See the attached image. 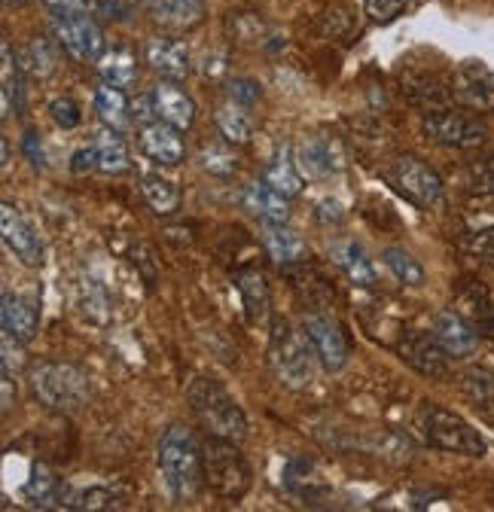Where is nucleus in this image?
Masks as SVG:
<instances>
[{
    "label": "nucleus",
    "instance_id": "f257e3e1",
    "mask_svg": "<svg viewBox=\"0 0 494 512\" xmlns=\"http://www.w3.org/2000/svg\"><path fill=\"white\" fill-rule=\"evenodd\" d=\"M159 473L177 500L196 497L199 485L205 482L202 448L196 445V436L183 424H171L165 436L159 439Z\"/></svg>",
    "mask_w": 494,
    "mask_h": 512
},
{
    "label": "nucleus",
    "instance_id": "f03ea898",
    "mask_svg": "<svg viewBox=\"0 0 494 512\" xmlns=\"http://www.w3.org/2000/svg\"><path fill=\"white\" fill-rule=\"evenodd\" d=\"M418 427H421L427 445L440 448V452L464 455V458H485L488 455V445H485L482 433L446 406L424 403L418 412Z\"/></svg>",
    "mask_w": 494,
    "mask_h": 512
},
{
    "label": "nucleus",
    "instance_id": "7ed1b4c3",
    "mask_svg": "<svg viewBox=\"0 0 494 512\" xmlns=\"http://www.w3.org/2000/svg\"><path fill=\"white\" fill-rule=\"evenodd\" d=\"M190 409L196 421L208 430V436H220L229 442H244L247 436V418L241 406L211 378H196L193 388L187 391Z\"/></svg>",
    "mask_w": 494,
    "mask_h": 512
},
{
    "label": "nucleus",
    "instance_id": "20e7f679",
    "mask_svg": "<svg viewBox=\"0 0 494 512\" xmlns=\"http://www.w3.org/2000/svg\"><path fill=\"white\" fill-rule=\"evenodd\" d=\"M34 397L55 412H80L89 403V378L74 363H37L31 369Z\"/></svg>",
    "mask_w": 494,
    "mask_h": 512
},
{
    "label": "nucleus",
    "instance_id": "39448f33",
    "mask_svg": "<svg viewBox=\"0 0 494 512\" xmlns=\"http://www.w3.org/2000/svg\"><path fill=\"white\" fill-rule=\"evenodd\" d=\"M202 476L205 485L223 497V500H238L251 488V464L235 448V442L211 436L202 448Z\"/></svg>",
    "mask_w": 494,
    "mask_h": 512
},
{
    "label": "nucleus",
    "instance_id": "423d86ee",
    "mask_svg": "<svg viewBox=\"0 0 494 512\" xmlns=\"http://www.w3.org/2000/svg\"><path fill=\"white\" fill-rule=\"evenodd\" d=\"M315 348L308 342L305 330L296 333L290 324H278L272 333V348H269V363L275 375L287 384V388L299 391L315 378Z\"/></svg>",
    "mask_w": 494,
    "mask_h": 512
},
{
    "label": "nucleus",
    "instance_id": "0eeeda50",
    "mask_svg": "<svg viewBox=\"0 0 494 512\" xmlns=\"http://www.w3.org/2000/svg\"><path fill=\"white\" fill-rule=\"evenodd\" d=\"M421 132L430 144L446 147V150H479L488 141L485 122L458 113V110H427L421 116Z\"/></svg>",
    "mask_w": 494,
    "mask_h": 512
},
{
    "label": "nucleus",
    "instance_id": "6e6552de",
    "mask_svg": "<svg viewBox=\"0 0 494 512\" xmlns=\"http://www.w3.org/2000/svg\"><path fill=\"white\" fill-rule=\"evenodd\" d=\"M385 174L397 186V192H403V196L409 202H415L418 208H437L443 202L446 186H443L440 174L430 165H424L421 159H415V156L394 159Z\"/></svg>",
    "mask_w": 494,
    "mask_h": 512
},
{
    "label": "nucleus",
    "instance_id": "1a4fd4ad",
    "mask_svg": "<svg viewBox=\"0 0 494 512\" xmlns=\"http://www.w3.org/2000/svg\"><path fill=\"white\" fill-rule=\"evenodd\" d=\"M52 28H55L58 43L65 46L71 58L98 61L104 55V34L86 10H58Z\"/></svg>",
    "mask_w": 494,
    "mask_h": 512
},
{
    "label": "nucleus",
    "instance_id": "9d476101",
    "mask_svg": "<svg viewBox=\"0 0 494 512\" xmlns=\"http://www.w3.org/2000/svg\"><path fill=\"white\" fill-rule=\"evenodd\" d=\"M302 330H305L308 342H312L318 360L324 363V369L339 372L348 363V339H345L336 317H330L324 311H315V314H308L302 320Z\"/></svg>",
    "mask_w": 494,
    "mask_h": 512
},
{
    "label": "nucleus",
    "instance_id": "9b49d317",
    "mask_svg": "<svg viewBox=\"0 0 494 512\" xmlns=\"http://www.w3.org/2000/svg\"><path fill=\"white\" fill-rule=\"evenodd\" d=\"M452 98L455 104L479 113L494 110V71H488L479 61H464L452 74Z\"/></svg>",
    "mask_w": 494,
    "mask_h": 512
},
{
    "label": "nucleus",
    "instance_id": "f8f14e48",
    "mask_svg": "<svg viewBox=\"0 0 494 512\" xmlns=\"http://www.w3.org/2000/svg\"><path fill=\"white\" fill-rule=\"evenodd\" d=\"M397 354L403 363H409L415 372L427 378H446L449 375V351L437 342V336H424V333H406L397 345Z\"/></svg>",
    "mask_w": 494,
    "mask_h": 512
},
{
    "label": "nucleus",
    "instance_id": "ddd939ff",
    "mask_svg": "<svg viewBox=\"0 0 494 512\" xmlns=\"http://www.w3.org/2000/svg\"><path fill=\"white\" fill-rule=\"evenodd\" d=\"M0 229H4V244L10 247V253L22 266H40L43 263V244L34 232V226L19 214L16 205L4 202L0 208Z\"/></svg>",
    "mask_w": 494,
    "mask_h": 512
},
{
    "label": "nucleus",
    "instance_id": "4468645a",
    "mask_svg": "<svg viewBox=\"0 0 494 512\" xmlns=\"http://www.w3.org/2000/svg\"><path fill=\"white\" fill-rule=\"evenodd\" d=\"M296 165L305 177H333L345 168V153L330 138H308L296 150Z\"/></svg>",
    "mask_w": 494,
    "mask_h": 512
},
{
    "label": "nucleus",
    "instance_id": "2eb2a0df",
    "mask_svg": "<svg viewBox=\"0 0 494 512\" xmlns=\"http://www.w3.org/2000/svg\"><path fill=\"white\" fill-rule=\"evenodd\" d=\"M141 150L159 162V165H180L183 156H187V147H183L180 128L168 125V122H147L141 128Z\"/></svg>",
    "mask_w": 494,
    "mask_h": 512
},
{
    "label": "nucleus",
    "instance_id": "dca6fc26",
    "mask_svg": "<svg viewBox=\"0 0 494 512\" xmlns=\"http://www.w3.org/2000/svg\"><path fill=\"white\" fill-rule=\"evenodd\" d=\"M434 336L452 357H470L479 345V333L458 311H440L434 317Z\"/></svg>",
    "mask_w": 494,
    "mask_h": 512
},
{
    "label": "nucleus",
    "instance_id": "f3484780",
    "mask_svg": "<svg viewBox=\"0 0 494 512\" xmlns=\"http://www.w3.org/2000/svg\"><path fill=\"white\" fill-rule=\"evenodd\" d=\"M147 64L165 80H187L190 77V52L174 37H153L144 49Z\"/></svg>",
    "mask_w": 494,
    "mask_h": 512
},
{
    "label": "nucleus",
    "instance_id": "a211bd4d",
    "mask_svg": "<svg viewBox=\"0 0 494 512\" xmlns=\"http://www.w3.org/2000/svg\"><path fill=\"white\" fill-rule=\"evenodd\" d=\"M241 205L244 211H251L263 223H287L290 220V205L287 196H281L278 189H272L266 180H254L241 189Z\"/></svg>",
    "mask_w": 494,
    "mask_h": 512
},
{
    "label": "nucleus",
    "instance_id": "6ab92c4d",
    "mask_svg": "<svg viewBox=\"0 0 494 512\" xmlns=\"http://www.w3.org/2000/svg\"><path fill=\"white\" fill-rule=\"evenodd\" d=\"M330 256H333L336 269H339L351 284H357V287H376V284H379V275H376L373 260H369L366 250H363L357 241H348V238L336 241V244L330 247Z\"/></svg>",
    "mask_w": 494,
    "mask_h": 512
},
{
    "label": "nucleus",
    "instance_id": "aec40b11",
    "mask_svg": "<svg viewBox=\"0 0 494 512\" xmlns=\"http://www.w3.org/2000/svg\"><path fill=\"white\" fill-rule=\"evenodd\" d=\"M0 324H4V333L19 339V342H31L37 327H40V308L34 299L28 296H13L4 293V308H0Z\"/></svg>",
    "mask_w": 494,
    "mask_h": 512
},
{
    "label": "nucleus",
    "instance_id": "412c9836",
    "mask_svg": "<svg viewBox=\"0 0 494 512\" xmlns=\"http://www.w3.org/2000/svg\"><path fill=\"white\" fill-rule=\"evenodd\" d=\"M153 113L162 122L180 128V132H187V128L196 122V104H193V98L183 92V89L171 86V83H159L153 89Z\"/></svg>",
    "mask_w": 494,
    "mask_h": 512
},
{
    "label": "nucleus",
    "instance_id": "4be33fe9",
    "mask_svg": "<svg viewBox=\"0 0 494 512\" xmlns=\"http://www.w3.org/2000/svg\"><path fill=\"white\" fill-rule=\"evenodd\" d=\"M458 302L464 308V317L476 327V333L494 345V299L488 296V290L479 281H461Z\"/></svg>",
    "mask_w": 494,
    "mask_h": 512
},
{
    "label": "nucleus",
    "instance_id": "5701e85b",
    "mask_svg": "<svg viewBox=\"0 0 494 512\" xmlns=\"http://www.w3.org/2000/svg\"><path fill=\"white\" fill-rule=\"evenodd\" d=\"M403 92L424 110H443L455 101L452 83L437 74H403Z\"/></svg>",
    "mask_w": 494,
    "mask_h": 512
},
{
    "label": "nucleus",
    "instance_id": "b1692460",
    "mask_svg": "<svg viewBox=\"0 0 494 512\" xmlns=\"http://www.w3.org/2000/svg\"><path fill=\"white\" fill-rule=\"evenodd\" d=\"M263 244H266V250H269L272 260H275V263H281V266L302 263L305 256H308L305 241H302L293 229H287L284 223H266Z\"/></svg>",
    "mask_w": 494,
    "mask_h": 512
},
{
    "label": "nucleus",
    "instance_id": "393cba45",
    "mask_svg": "<svg viewBox=\"0 0 494 512\" xmlns=\"http://www.w3.org/2000/svg\"><path fill=\"white\" fill-rule=\"evenodd\" d=\"M263 180H266L272 189H278L281 196H287V199H296L299 192H302V171H299V165H296V159L290 156L287 147H281V150L266 162Z\"/></svg>",
    "mask_w": 494,
    "mask_h": 512
},
{
    "label": "nucleus",
    "instance_id": "a878e982",
    "mask_svg": "<svg viewBox=\"0 0 494 512\" xmlns=\"http://www.w3.org/2000/svg\"><path fill=\"white\" fill-rule=\"evenodd\" d=\"M92 147L98 153V171L104 174H122L129 171L132 159H129V150H126V141L119 138L116 128H98L92 135Z\"/></svg>",
    "mask_w": 494,
    "mask_h": 512
},
{
    "label": "nucleus",
    "instance_id": "bb28decb",
    "mask_svg": "<svg viewBox=\"0 0 494 512\" xmlns=\"http://www.w3.org/2000/svg\"><path fill=\"white\" fill-rule=\"evenodd\" d=\"M461 391L494 424V372L482 369V366L461 372Z\"/></svg>",
    "mask_w": 494,
    "mask_h": 512
},
{
    "label": "nucleus",
    "instance_id": "cd10ccee",
    "mask_svg": "<svg viewBox=\"0 0 494 512\" xmlns=\"http://www.w3.org/2000/svg\"><path fill=\"white\" fill-rule=\"evenodd\" d=\"M95 110L101 116L104 125L116 128V132H122L129 122H132V107H129V95L122 92L119 86H110L104 83L98 92H95Z\"/></svg>",
    "mask_w": 494,
    "mask_h": 512
},
{
    "label": "nucleus",
    "instance_id": "c85d7f7f",
    "mask_svg": "<svg viewBox=\"0 0 494 512\" xmlns=\"http://www.w3.org/2000/svg\"><path fill=\"white\" fill-rule=\"evenodd\" d=\"M238 293H241V302H244V308H247V314H251L254 324H266L269 308H272L266 278L260 272H241L238 275Z\"/></svg>",
    "mask_w": 494,
    "mask_h": 512
},
{
    "label": "nucleus",
    "instance_id": "c756f323",
    "mask_svg": "<svg viewBox=\"0 0 494 512\" xmlns=\"http://www.w3.org/2000/svg\"><path fill=\"white\" fill-rule=\"evenodd\" d=\"M98 74L104 77V83L126 89L138 80V61L129 49H110L98 58Z\"/></svg>",
    "mask_w": 494,
    "mask_h": 512
},
{
    "label": "nucleus",
    "instance_id": "7c9ffc66",
    "mask_svg": "<svg viewBox=\"0 0 494 512\" xmlns=\"http://www.w3.org/2000/svg\"><path fill=\"white\" fill-rule=\"evenodd\" d=\"M141 196L162 217H171L180 208V189L168 177H162V174H147L141 180Z\"/></svg>",
    "mask_w": 494,
    "mask_h": 512
},
{
    "label": "nucleus",
    "instance_id": "2f4dec72",
    "mask_svg": "<svg viewBox=\"0 0 494 512\" xmlns=\"http://www.w3.org/2000/svg\"><path fill=\"white\" fill-rule=\"evenodd\" d=\"M202 7H205V0H156L150 10L165 25L187 28V25H196L199 22Z\"/></svg>",
    "mask_w": 494,
    "mask_h": 512
},
{
    "label": "nucleus",
    "instance_id": "473e14b6",
    "mask_svg": "<svg viewBox=\"0 0 494 512\" xmlns=\"http://www.w3.org/2000/svg\"><path fill=\"white\" fill-rule=\"evenodd\" d=\"M382 260H385V266L394 272V278L400 281V284H406V287H421L424 284V266L415 260L412 253H406L403 247H385V253H382Z\"/></svg>",
    "mask_w": 494,
    "mask_h": 512
},
{
    "label": "nucleus",
    "instance_id": "72a5a7b5",
    "mask_svg": "<svg viewBox=\"0 0 494 512\" xmlns=\"http://www.w3.org/2000/svg\"><path fill=\"white\" fill-rule=\"evenodd\" d=\"M58 476L43 467V464H34L31 467V479L25 482V497L34 503V506H52L55 500H61V491H58Z\"/></svg>",
    "mask_w": 494,
    "mask_h": 512
},
{
    "label": "nucleus",
    "instance_id": "f704fd0d",
    "mask_svg": "<svg viewBox=\"0 0 494 512\" xmlns=\"http://www.w3.org/2000/svg\"><path fill=\"white\" fill-rule=\"evenodd\" d=\"M217 128L229 144H247L251 141V119L241 110V104L229 101L217 110Z\"/></svg>",
    "mask_w": 494,
    "mask_h": 512
},
{
    "label": "nucleus",
    "instance_id": "c9c22d12",
    "mask_svg": "<svg viewBox=\"0 0 494 512\" xmlns=\"http://www.w3.org/2000/svg\"><path fill=\"white\" fill-rule=\"evenodd\" d=\"M461 183L470 196H494V159H476L467 162L461 171Z\"/></svg>",
    "mask_w": 494,
    "mask_h": 512
},
{
    "label": "nucleus",
    "instance_id": "e433bc0d",
    "mask_svg": "<svg viewBox=\"0 0 494 512\" xmlns=\"http://www.w3.org/2000/svg\"><path fill=\"white\" fill-rule=\"evenodd\" d=\"M80 305H83L86 317H92L95 324H107L110 320V296L92 278H83V284H80Z\"/></svg>",
    "mask_w": 494,
    "mask_h": 512
},
{
    "label": "nucleus",
    "instance_id": "4c0bfd02",
    "mask_svg": "<svg viewBox=\"0 0 494 512\" xmlns=\"http://www.w3.org/2000/svg\"><path fill=\"white\" fill-rule=\"evenodd\" d=\"M61 506H71V509H110V506H116V491L113 488L65 491V494H61Z\"/></svg>",
    "mask_w": 494,
    "mask_h": 512
},
{
    "label": "nucleus",
    "instance_id": "58836bf2",
    "mask_svg": "<svg viewBox=\"0 0 494 512\" xmlns=\"http://www.w3.org/2000/svg\"><path fill=\"white\" fill-rule=\"evenodd\" d=\"M199 162L214 177H232L238 171V159L229 150H223V147H205L202 156H199Z\"/></svg>",
    "mask_w": 494,
    "mask_h": 512
},
{
    "label": "nucleus",
    "instance_id": "ea45409f",
    "mask_svg": "<svg viewBox=\"0 0 494 512\" xmlns=\"http://www.w3.org/2000/svg\"><path fill=\"white\" fill-rule=\"evenodd\" d=\"M464 247L470 256H476L479 263L485 266H494V226H485V229H476L464 238Z\"/></svg>",
    "mask_w": 494,
    "mask_h": 512
},
{
    "label": "nucleus",
    "instance_id": "a19ab883",
    "mask_svg": "<svg viewBox=\"0 0 494 512\" xmlns=\"http://www.w3.org/2000/svg\"><path fill=\"white\" fill-rule=\"evenodd\" d=\"M49 116L58 128H65V132H71V128H77L83 122V110L74 98H55L49 101Z\"/></svg>",
    "mask_w": 494,
    "mask_h": 512
},
{
    "label": "nucleus",
    "instance_id": "79ce46f5",
    "mask_svg": "<svg viewBox=\"0 0 494 512\" xmlns=\"http://www.w3.org/2000/svg\"><path fill=\"white\" fill-rule=\"evenodd\" d=\"M25 64L31 68V74L37 77H49L55 71V52L49 49L46 40H34L28 49H25Z\"/></svg>",
    "mask_w": 494,
    "mask_h": 512
},
{
    "label": "nucleus",
    "instance_id": "37998d69",
    "mask_svg": "<svg viewBox=\"0 0 494 512\" xmlns=\"http://www.w3.org/2000/svg\"><path fill=\"white\" fill-rule=\"evenodd\" d=\"M260 83H254V80H247V77H235L232 83H229V101H235V104H241V107H254L257 101H260Z\"/></svg>",
    "mask_w": 494,
    "mask_h": 512
},
{
    "label": "nucleus",
    "instance_id": "c03bdc74",
    "mask_svg": "<svg viewBox=\"0 0 494 512\" xmlns=\"http://www.w3.org/2000/svg\"><path fill=\"white\" fill-rule=\"evenodd\" d=\"M0 49H4V116H10L13 113V92H16L13 77L19 74V68H16V58H13V43L4 40Z\"/></svg>",
    "mask_w": 494,
    "mask_h": 512
},
{
    "label": "nucleus",
    "instance_id": "a18cd8bd",
    "mask_svg": "<svg viewBox=\"0 0 494 512\" xmlns=\"http://www.w3.org/2000/svg\"><path fill=\"white\" fill-rule=\"evenodd\" d=\"M406 7L409 0H366V13L376 22H394Z\"/></svg>",
    "mask_w": 494,
    "mask_h": 512
},
{
    "label": "nucleus",
    "instance_id": "49530a36",
    "mask_svg": "<svg viewBox=\"0 0 494 512\" xmlns=\"http://www.w3.org/2000/svg\"><path fill=\"white\" fill-rule=\"evenodd\" d=\"M22 345L25 342H19V339H13V336L4 333V375L7 378H13L22 369V363H25L22 360Z\"/></svg>",
    "mask_w": 494,
    "mask_h": 512
},
{
    "label": "nucleus",
    "instance_id": "de8ad7c7",
    "mask_svg": "<svg viewBox=\"0 0 494 512\" xmlns=\"http://www.w3.org/2000/svg\"><path fill=\"white\" fill-rule=\"evenodd\" d=\"M98 168V153L95 147H83L74 153V162H71V171L74 174H86V171H95Z\"/></svg>",
    "mask_w": 494,
    "mask_h": 512
},
{
    "label": "nucleus",
    "instance_id": "09e8293b",
    "mask_svg": "<svg viewBox=\"0 0 494 512\" xmlns=\"http://www.w3.org/2000/svg\"><path fill=\"white\" fill-rule=\"evenodd\" d=\"M318 220H324V223H342L345 220V211H342V205L336 199H324V202H318Z\"/></svg>",
    "mask_w": 494,
    "mask_h": 512
},
{
    "label": "nucleus",
    "instance_id": "8fccbe9b",
    "mask_svg": "<svg viewBox=\"0 0 494 512\" xmlns=\"http://www.w3.org/2000/svg\"><path fill=\"white\" fill-rule=\"evenodd\" d=\"M226 74V55L223 52H214L205 58V77H223Z\"/></svg>",
    "mask_w": 494,
    "mask_h": 512
},
{
    "label": "nucleus",
    "instance_id": "3c124183",
    "mask_svg": "<svg viewBox=\"0 0 494 512\" xmlns=\"http://www.w3.org/2000/svg\"><path fill=\"white\" fill-rule=\"evenodd\" d=\"M22 150L28 153L31 165H37V168L43 165V153L37 150V135H34V132H28V135H25V141H22Z\"/></svg>",
    "mask_w": 494,
    "mask_h": 512
},
{
    "label": "nucleus",
    "instance_id": "603ef678",
    "mask_svg": "<svg viewBox=\"0 0 494 512\" xmlns=\"http://www.w3.org/2000/svg\"><path fill=\"white\" fill-rule=\"evenodd\" d=\"M52 10H86L89 0H43Z\"/></svg>",
    "mask_w": 494,
    "mask_h": 512
},
{
    "label": "nucleus",
    "instance_id": "864d4df0",
    "mask_svg": "<svg viewBox=\"0 0 494 512\" xmlns=\"http://www.w3.org/2000/svg\"><path fill=\"white\" fill-rule=\"evenodd\" d=\"M132 4H138V7H147V10H150V7L156 4V0H132Z\"/></svg>",
    "mask_w": 494,
    "mask_h": 512
},
{
    "label": "nucleus",
    "instance_id": "5fc2aeb1",
    "mask_svg": "<svg viewBox=\"0 0 494 512\" xmlns=\"http://www.w3.org/2000/svg\"><path fill=\"white\" fill-rule=\"evenodd\" d=\"M7 165H10V144L4 141V168H7Z\"/></svg>",
    "mask_w": 494,
    "mask_h": 512
}]
</instances>
